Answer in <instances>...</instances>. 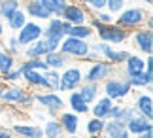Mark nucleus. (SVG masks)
<instances>
[{"label": "nucleus", "mask_w": 153, "mask_h": 138, "mask_svg": "<svg viewBox=\"0 0 153 138\" xmlns=\"http://www.w3.org/2000/svg\"><path fill=\"white\" fill-rule=\"evenodd\" d=\"M89 25L93 27L95 34L100 38V42H106L110 46H121V44H127L128 38H131V31L119 27L117 23H110V25H102L98 23L95 17L89 19Z\"/></svg>", "instance_id": "obj_1"}, {"label": "nucleus", "mask_w": 153, "mask_h": 138, "mask_svg": "<svg viewBox=\"0 0 153 138\" xmlns=\"http://www.w3.org/2000/svg\"><path fill=\"white\" fill-rule=\"evenodd\" d=\"M10 129L19 138H42L44 136L42 127H40V125H34V123H13Z\"/></svg>", "instance_id": "obj_17"}, {"label": "nucleus", "mask_w": 153, "mask_h": 138, "mask_svg": "<svg viewBox=\"0 0 153 138\" xmlns=\"http://www.w3.org/2000/svg\"><path fill=\"white\" fill-rule=\"evenodd\" d=\"M91 17H95V19L98 23H102V25H110V23H115V15L114 13H110L108 10H98V11H93V15Z\"/></svg>", "instance_id": "obj_39"}, {"label": "nucleus", "mask_w": 153, "mask_h": 138, "mask_svg": "<svg viewBox=\"0 0 153 138\" xmlns=\"http://www.w3.org/2000/svg\"><path fill=\"white\" fill-rule=\"evenodd\" d=\"M6 51H10L13 57H19V55H21L23 46L17 42L15 36H8V40H6Z\"/></svg>", "instance_id": "obj_40"}, {"label": "nucleus", "mask_w": 153, "mask_h": 138, "mask_svg": "<svg viewBox=\"0 0 153 138\" xmlns=\"http://www.w3.org/2000/svg\"><path fill=\"white\" fill-rule=\"evenodd\" d=\"M59 51L64 53L68 59L74 61H83L89 53V40H81V38H74V36H64L59 44Z\"/></svg>", "instance_id": "obj_4"}, {"label": "nucleus", "mask_w": 153, "mask_h": 138, "mask_svg": "<svg viewBox=\"0 0 153 138\" xmlns=\"http://www.w3.org/2000/svg\"><path fill=\"white\" fill-rule=\"evenodd\" d=\"M125 80L128 81V85H131L132 89H146V87L153 85V74H148L146 70L128 76V78H125Z\"/></svg>", "instance_id": "obj_25"}, {"label": "nucleus", "mask_w": 153, "mask_h": 138, "mask_svg": "<svg viewBox=\"0 0 153 138\" xmlns=\"http://www.w3.org/2000/svg\"><path fill=\"white\" fill-rule=\"evenodd\" d=\"M4 32H6V25H4L2 21H0V38H2V36H4Z\"/></svg>", "instance_id": "obj_48"}, {"label": "nucleus", "mask_w": 153, "mask_h": 138, "mask_svg": "<svg viewBox=\"0 0 153 138\" xmlns=\"http://www.w3.org/2000/svg\"><path fill=\"white\" fill-rule=\"evenodd\" d=\"M13 131L10 127H0V138H13Z\"/></svg>", "instance_id": "obj_44"}, {"label": "nucleus", "mask_w": 153, "mask_h": 138, "mask_svg": "<svg viewBox=\"0 0 153 138\" xmlns=\"http://www.w3.org/2000/svg\"><path fill=\"white\" fill-rule=\"evenodd\" d=\"M23 81L30 89H40V91H48V83H45L44 72L42 70H23Z\"/></svg>", "instance_id": "obj_18"}, {"label": "nucleus", "mask_w": 153, "mask_h": 138, "mask_svg": "<svg viewBox=\"0 0 153 138\" xmlns=\"http://www.w3.org/2000/svg\"><path fill=\"white\" fill-rule=\"evenodd\" d=\"M79 4H83L89 11H98L106 8V0H78Z\"/></svg>", "instance_id": "obj_42"}, {"label": "nucleus", "mask_w": 153, "mask_h": 138, "mask_svg": "<svg viewBox=\"0 0 153 138\" xmlns=\"http://www.w3.org/2000/svg\"><path fill=\"white\" fill-rule=\"evenodd\" d=\"M98 49H100V57L104 61L111 63L114 66H119L127 61V57L131 55V51L128 49H117L115 46H110L106 44V42H98Z\"/></svg>", "instance_id": "obj_12"}, {"label": "nucleus", "mask_w": 153, "mask_h": 138, "mask_svg": "<svg viewBox=\"0 0 153 138\" xmlns=\"http://www.w3.org/2000/svg\"><path fill=\"white\" fill-rule=\"evenodd\" d=\"M15 66H17V57H13L6 49H0V76L6 74L11 68H15Z\"/></svg>", "instance_id": "obj_31"}, {"label": "nucleus", "mask_w": 153, "mask_h": 138, "mask_svg": "<svg viewBox=\"0 0 153 138\" xmlns=\"http://www.w3.org/2000/svg\"><path fill=\"white\" fill-rule=\"evenodd\" d=\"M83 83V68L79 64H68L61 70V81H59L57 93H68L76 91Z\"/></svg>", "instance_id": "obj_5"}, {"label": "nucleus", "mask_w": 153, "mask_h": 138, "mask_svg": "<svg viewBox=\"0 0 153 138\" xmlns=\"http://www.w3.org/2000/svg\"><path fill=\"white\" fill-rule=\"evenodd\" d=\"M28 21V17H27V13L23 11V8H19V10H15L13 13H11L8 19H6V23H8V28L11 32H17L19 28L25 25V23Z\"/></svg>", "instance_id": "obj_29"}, {"label": "nucleus", "mask_w": 153, "mask_h": 138, "mask_svg": "<svg viewBox=\"0 0 153 138\" xmlns=\"http://www.w3.org/2000/svg\"><path fill=\"white\" fill-rule=\"evenodd\" d=\"M34 102H38L40 106L44 108L45 112L49 113L51 117H55L59 112L64 110V98L61 97V93L57 91H42V93H34Z\"/></svg>", "instance_id": "obj_7"}, {"label": "nucleus", "mask_w": 153, "mask_h": 138, "mask_svg": "<svg viewBox=\"0 0 153 138\" xmlns=\"http://www.w3.org/2000/svg\"><path fill=\"white\" fill-rule=\"evenodd\" d=\"M136 138H153V129H148V131H144V133H140Z\"/></svg>", "instance_id": "obj_45"}, {"label": "nucleus", "mask_w": 153, "mask_h": 138, "mask_svg": "<svg viewBox=\"0 0 153 138\" xmlns=\"http://www.w3.org/2000/svg\"><path fill=\"white\" fill-rule=\"evenodd\" d=\"M57 119H59V123H61V127L64 131V134H76L79 131V116L78 113H74L72 110H62V112H59L57 113Z\"/></svg>", "instance_id": "obj_14"}, {"label": "nucleus", "mask_w": 153, "mask_h": 138, "mask_svg": "<svg viewBox=\"0 0 153 138\" xmlns=\"http://www.w3.org/2000/svg\"><path fill=\"white\" fill-rule=\"evenodd\" d=\"M68 28H70V23L64 21L62 17H49V19H48V25L44 27L42 38H44V40L61 42L64 36H66V31H68Z\"/></svg>", "instance_id": "obj_9"}, {"label": "nucleus", "mask_w": 153, "mask_h": 138, "mask_svg": "<svg viewBox=\"0 0 153 138\" xmlns=\"http://www.w3.org/2000/svg\"><path fill=\"white\" fill-rule=\"evenodd\" d=\"M114 138H132L131 134H128V131L125 129V131H121V133L119 134H117V136H114Z\"/></svg>", "instance_id": "obj_46"}, {"label": "nucleus", "mask_w": 153, "mask_h": 138, "mask_svg": "<svg viewBox=\"0 0 153 138\" xmlns=\"http://www.w3.org/2000/svg\"><path fill=\"white\" fill-rule=\"evenodd\" d=\"M45 53H48V49H45L44 40L38 38V40H34V42H30L28 46L23 47L21 55H25V59H32V57H44Z\"/></svg>", "instance_id": "obj_27"}, {"label": "nucleus", "mask_w": 153, "mask_h": 138, "mask_svg": "<svg viewBox=\"0 0 153 138\" xmlns=\"http://www.w3.org/2000/svg\"><path fill=\"white\" fill-rule=\"evenodd\" d=\"M125 123L123 121H117V119H106V123H104V136H108V138H114L121 133V131H125Z\"/></svg>", "instance_id": "obj_32"}, {"label": "nucleus", "mask_w": 153, "mask_h": 138, "mask_svg": "<svg viewBox=\"0 0 153 138\" xmlns=\"http://www.w3.org/2000/svg\"><path fill=\"white\" fill-rule=\"evenodd\" d=\"M128 40H132V46L142 55H153V31H148L144 27L134 28V32H131Z\"/></svg>", "instance_id": "obj_10"}, {"label": "nucleus", "mask_w": 153, "mask_h": 138, "mask_svg": "<svg viewBox=\"0 0 153 138\" xmlns=\"http://www.w3.org/2000/svg\"><path fill=\"white\" fill-rule=\"evenodd\" d=\"M62 138H89V136H79L78 133H76V134H64Z\"/></svg>", "instance_id": "obj_47"}, {"label": "nucleus", "mask_w": 153, "mask_h": 138, "mask_svg": "<svg viewBox=\"0 0 153 138\" xmlns=\"http://www.w3.org/2000/svg\"><path fill=\"white\" fill-rule=\"evenodd\" d=\"M42 133H44V138H62L64 136V131L61 127L57 117H49L44 121V127H42Z\"/></svg>", "instance_id": "obj_26"}, {"label": "nucleus", "mask_w": 153, "mask_h": 138, "mask_svg": "<svg viewBox=\"0 0 153 138\" xmlns=\"http://www.w3.org/2000/svg\"><path fill=\"white\" fill-rule=\"evenodd\" d=\"M61 17H62L64 21H68L70 25H83V23H89L91 13H89V10H87L83 4H79V2H68Z\"/></svg>", "instance_id": "obj_8"}, {"label": "nucleus", "mask_w": 153, "mask_h": 138, "mask_svg": "<svg viewBox=\"0 0 153 138\" xmlns=\"http://www.w3.org/2000/svg\"><path fill=\"white\" fill-rule=\"evenodd\" d=\"M28 87L19 85V83H11V85H6L4 93H2V102L8 106H17L21 102V98L27 95Z\"/></svg>", "instance_id": "obj_15"}, {"label": "nucleus", "mask_w": 153, "mask_h": 138, "mask_svg": "<svg viewBox=\"0 0 153 138\" xmlns=\"http://www.w3.org/2000/svg\"><path fill=\"white\" fill-rule=\"evenodd\" d=\"M21 78H23V72L19 66H15V68H11L8 70L6 74L0 76V80H2V83H8V85H11V83H19L21 81Z\"/></svg>", "instance_id": "obj_37"}, {"label": "nucleus", "mask_w": 153, "mask_h": 138, "mask_svg": "<svg viewBox=\"0 0 153 138\" xmlns=\"http://www.w3.org/2000/svg\"><path fill=\"white\" fill-rule=\"evenodd\" d=\"M104 123H106V119H98V117H89L87 119V123H85V134L87 136H98V134H102L104 133Z\"/></svg>", "instance_id": "obj_30"}, {"label": "nucleus", "mask_w": 153, "mask_h": 138, "mask_svg": "<svg viewBox=\"0 0 153 138\" xmlns=\"http://www.w3.org/2000/svg\"><path fill=\"white\" fill-rule=\"evenodd\" d=\"M42 138H44V136H42Z\"/></svg>", "instance_id": "obj_54"}, {"label": "nucleus", "mask_w": 153, "mask_h": 138, "mask_svg": "<svg viewBox=\"0 0 153 138\" xmlns=\"http://www.w3.org/2000/svg\"><path fill=\"white\" fill-rule=\"evenodd\" d=\"M34 104H36V102H34V93L32 91H27V95L21 98V102L17 104V106H19V108H32Z\"/></svg>", "instance_id": "obj_43"}, {"label": "nucleus", "mask_w": 153, "mask_h": 138, "mask_svg": "<svg viewBox=\"0 0 153 138\" xmlns=\"http://www.w3.org/2000/svg\"><path fill=\"white\" fill-rule=\"evenodd\" d=\"M149 11L144 8H138V6H132V8H123L119 13L115 15V23L127 31H134V28L144 27V21L148 19Z\"/></svg>", "instance_id": "obj_3"}, {"label": "nucleus", "mask_w": 153, "mask_h": 138, "mask_svg": "<svg viewBox=\"0 0 153 138\" xmlns=\"http://www.w3.org/2000/svg\"><path fill=\"white\" fill-rule=\"evenodd\" d=\"M123 8H127V0H106V10L114 15H117Z\"/></svg>", "instance_id": "obj_41"}, {"label": "nucleus", "mask_w": 153, "mask_h": 138, "mask_svg": "<svg viewBox=\"0 0 153 138\" xmlns=\"http://www.w3.org/2000/svg\"><path fill=\"white\" fill-rule=\"evenodd\" d=\"M134 116H136V112H134L132 106H119V110H117V113H115L114 119H117V121H123V123L127 125V121H128V119H132Z\"/></svg>", "instance_id": "obj_38"}, {"label": "nucleus", "mask_w": 153, "mask_h": 138, "mask_svg": "<svg viewBox=\"0 0 153 138\" xmlns=\"http://www.w3.org/2000/svg\"><path fill=\"white\" fill-rule=\"evenodd\" d=\"M66 104H68V110H72L74 113H78V116H85V113H89V104L81 98V95L78 93V89H76V91H68Z\"/></svg>", "instance_id": "obj_22"}, {"label": "nucleus", "mask_w": 153, "mask_h": 138, "mask_svg": "<svg viewBox=\"0 0 153 138\" xmlns=\"http://www.w3.org/2000/svg\"><path fill=\"white\" fill-rule=\"evenodd\" d=\"M127 131H128V134L131 136H138L140 133H144V131H148V129H153V123H151V119H146L142 116H134L132 119H128L127 121Z\"/></svg>", "instance_id": "obj_23"}, {"label": "nucleus", "mask_w": 153, "mask_h": 138, "mask_svg": "<svg viewBox=\"0 0 153 138\" xmlns=\"http://www.w3.org/2000/svg\"><path fill=\"white\" fill-rule=\"evenodd\" d=\"M68 2H78V0H68Z\"/></svg>", "instance_id": "obj_52"}, {"label": "nucleus", "mask_w": 153, "mask_h": 138, "mask_svg": "<svg viewBox=\"0 0 153 138\" xmlns=\"http://www.w3.org/2000/svg\"><path fill=\"white\" fill-rule=\"evenodd\" d=\"M4 89H6V83L0 81V102H2V93H4Z\"/></svg>", "instance_id": "obj_49"}, {"label": "nucleus", "mask_w": 153, "mask_h": 138, "mask_svg": "<svg viewBox=\"0 0 153 138\" xmlns=\"http://www.w3.org/2000/svg\"><path fill=\"white\" fill-rule=\"evenodd\" d=\"M111 106H114V100L102 95V97H98L95 102L89 106V113L93 117H98V119H108Z\"/></svg>", "instance_id": "obj_19"}, {"label": "nucleus", "mask_w": 153, "mask_h": 138, "mask_svg": "<svg viewBox=\"0 0 153 138\" xmlns=\"http://www.w3.org/2000/svg\"><path fill=\"white\" fill-rule=\"evenodd\" d=\"M91 138H108V136H104V134H98V136H91Z\"/></svg>", "instance_id": "obj_51"}, {"label": "nucleus", "mask_w": 153, "mask_h": 138, "mask_svg": "<svg viewBox=\"0 0 153 138\" xmlns=\"http://www.w3.org/2000/svg\"><path fill=\"white\" fill-rule=\"evenodd\" d=\"M17 66L23 70H45L48 66H45L44 63V57H32V59H25V61H21V64H17Z\"/></svg>", "instance_id": "obj_36"}, {"label": "nucleus", "mask_w": 153, "mask_h": 138, "mask_svg": "<svg viewBox=\"0 0 153 138\" xmlns=\"http://www.w3.org/2000/svg\"><path fill=\"white\" fill-rule=\"evenodd\" d=\"M21 4H23L21 0H2V2H0V19L6 21L15 10L21 8Z\"/></svg>", "instance_id": "obj_34"}, {"label": "nucleus", "mask_w": 153, "mask_h": 138, "mask_svg": "<svg viewBox=\"0 0 153 138\" xmlns=\"http://www.w3.org/2000/svg\"><path fill=\"white\" fill-rule=\"evenodd\" d=\"M138 2H142V4H146V6H151L153 0H138Z\"/></svg>", "instance_id": "obj_50"}, {"label": "nucleus", "mask_w": 153, "mask_h": 138, "mask_svg": "<svg viewBox=\"0 0 153 138\" xmlns=\"http://www.w3.org/2000/svg\"><path fill=\"white\" fill-rule=\"evenodd\" d=\"M78 93L81 95V98L85 100L87 104H93L95 100L102 95V89H100V83H93V81H83L81 85L78 87Z\"/></svg>", "instance_id": "obj_20"}, {"label": "nucleus", "mask_w": 153, "mask_h": 138, "mask_svg": "<svg viewBox=\"0 0 153 138\" xmlns=\"http://www.w3.org/2000/svg\"><path fill=\"white\" fill-rule=\"evenodd\" d=\"M21 8L27 13L28 19H34V21H48L49 17H53L40 0H25L21 4Z\"/></svg>", "instance_id": "obj_13"}, {"label": "nucleus", "mask_w": 153, "mask_h": 138, "mask_svg": "<svg viewBox=\"0 0 153 138\" xmlns=\"http://www.w3.org/2000/svg\"><path fill=\"white\" fill-rule=\"evenodd\" d=\"M45 8H48V11L53 15V17H61L64 8H66L68 0H40Z\"/></svg>", "instance_id": "obj_33"}, {"label": "nucleus", "mask_w": 153, "mask_h": 138, "mask_svg": "<svg viewBox=\"0 0 153 138\" xmlns=\"http://www.w3.org/2000/svg\"><path fill=\"white\" fill-rule=\"evenodd\" d=\"M44 78L48 83V91H59V81H61V72L53 70V68H45L44 70Z\"/></svg>", "instance_id": "obj_35"}, {"label": "nucleus", "mask_w": 153, "mask_h": 138, "mask_svg": "<svg viewBox=\"0 0 153 138\" xmlns=\"http://www.w3.org/2000/svg\"><path fill=\"white\" fill-rule=\"evenodd\" d=\"M42 32H44V27L40 25V21H34V19H28L25 25H23L19 31H17V42L25 47L28 46L30 42L34 40H38V38H42Z\"/></svg>", "instance_id": "obj_11"}, {"label": "nucleus", "mask_w": 153, "mask_h": 138, "mask_svg": "<svg viewBox=\"0 0 153 138\" xmlns=\"http://www.w3.org/2000/svg\"><path fill=\"white\" fill-rule=\"evenodd\" d=\"M66 36H74V38H81V40H91L95 36V31L89 23L83 25H70V28L66 31Z\"/></svg>", "instance_id": "obj_28"}, {"label": "nucleus", "mask_w": 153, "mask_h": 138, "mask_svg": "<svg viewBox=\"0 0 153 138\" xmlns=\"http://www.w3.org/2000/svg\"><path fill=\"white\" fill-rule=\"evenodd\" d=\"M115 74V66L104 59L89 63L87 70L83 72V81H93V83H102L104 80H108L110 76Z\"/></svg>", "instance_id": "obj_6"}, {"label": "nucleus", "mask_w": 153, "mask_h": 138, "mask_svg": "<svg viewBox=\"0 0 153 138\" xmlns=\"http://www.w3.org/2000/svg\"><path fill=\"white\" fill-rule=\"evenodd\" d=\"M0 2H2V0H0Z\"/></svg>", "instance_id": "obj_53"}, {"label": "nucleus", "mask_w": 153, "mask_h": 138, "mask_svg": "<svg viewBox=\"0 0 153 138\" xmlns=\"http://www.w3.org/2000/svg\"><path fill=\"white\" fill-rule=\"evenodd\" d=\"M123 66H125V78L132 76V74H138V72H144L146 68V63H144V57L140 55H128L127 61L123 63Z\"/></svg>", "instance_id": "obj_24"}, {"label": "nucleus", "mask_w": 153, "mask_h": 138, "mask_svg": "<svg viewBox=\"0 0 153 138\" xmlns=\"http://www.w3.org/2000/svg\"><path fill=\"white\" fill-rule=\"evenodd\" d=\"M132 108L138 116L153 121V97H151V93H140L136 97V100H134Z\"/></svg>", "instance_id": "obj_16"}, {"label": "nucleus", "mask_w": 153, "mask_h": 138, "mask_svg": "<svg viewBox=\"0 0 153 138\" xmlns=\"http://www.w3.org/2000/svg\"><path fill=\"white\" fill-rule=\"evenodd\" d=\"M44 63H45L48 68H53V70L61 72L64 66H68V64L72 63V59H68L61 51H51V53H45V55H44Z\"/></svg>", "instance_id": "obj_21"}, {"label": "nucleus", "mask_w": 153, "mask_h": 138, "mask_svg": "<svg viewBox=\"0 0 153 138\" xmlns=\"http://www.w3.org/2000/svg\"><path fill=\"white\" fill-rule=\"evenodd\" d=\"M100 89H102V95L104 97L111 98L114 102H119V100H125L132 95L134 89L128 85V81L125 80V76H110L108 80H104L100 83Z\"/></svg>", "instance_id": "obj_2"}]
</instances>
